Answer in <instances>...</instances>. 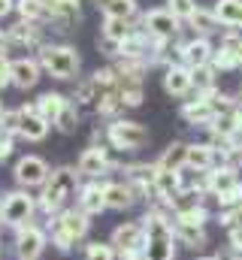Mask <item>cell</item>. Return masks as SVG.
Here are the masks:
<instances>
[{
	"mask_svg": "<svg viewBox=\"0 0 242 260\" xmlns=\"http://www.w3.org/2000/svg\"><path fill=\"white\" fill-rule=\"evenodd\" d=\"M139 221H142V230H145L142 260H176L179 239H176L173 212L167 206H161V203H152Z\"/></svg>",
	"mask_w": 242,
	"mask_h": 260,
	"instance_id": "6da1fadb",
	"label": "cell"
},
{
	"mask_svg": "<svg viewBox=\"0 0 242 260\" xmlns=\"http://www.w3.org/2000/svg\"><path fill=\"white\" fill-rule=\"evenodd\" d=\"M76 194H79V173L73 167H58V170H52L49 182L40 188V197H37L40 200V212L55 218L58 212L70 209L67 203L76 200Z\"/></svg>",
	"mask_w": 242,
	"mask_h": 260,
	"instance_id": "7a4b0ae2",
	"label": "cell"
},
{
	"mask_svg": "<svg viewBox=\"0 0 242 260\" xmlns=\"http://www.w3.org/2000/svg\"><path fill=\"white\" fill-rule=\"evenodd\" d=\"M88 230H91V218H88L82 209L73 206V209H64V212H58V215L52 218V224H49V239H52V245H55L58 251H70L73 245L85 242Z\"/></svg>",
	"mask_w": 242,
	"mask_h": 260,
	"instance_id": "3957f363",
	"label": "cell"
},
{
	"mask_svg": "<svg viewBox=\"0 0 242 260\" xmlns=\"http://www.w3.org/2000/svg\"><path fill=\"white\" fill-rule=\"evenodd\" d=\"M37 61L40 67L52 76V79H60V82H67V79H76L79 76V52L73 49V46H52V43H43L40 46V55H37Z\"/></svg>",
	"mask_w": 242,
	"mask_h": 260,
	"instance_id": "277c9868",
	"label": "cell"
},
{
	"mask_svg": "<svg viewBox=\"0 0 242 260\" xmlns=\"http://www.w3.org/2000/svg\"><path fill=\"white\" fill-rule=\"evenodd\" d=\"M40 212V200L18 188V191H9L3 194V212H0V224L9 227V230H18L24 224H34V215Z\"/></svg>",
	"mask_w": 242,
	"mask_h": 260,
	"instance_id": "5b68a950",
	"label": "cell"
},
{
	"mask_svg": "<svg viewBox=\"0 0 242 260\" xmlns=\"http://www.w3.org/2000/svg\"><path fill=\"white\" fill-rule=\"evenodd\" d=\"M106 142L115 151H139L148 142V130L142 127L139 121L130 118H115L106 124Z\"/></svg>",
	"mask_w": 242,
	"mask_h": 260,
	"instance_id": "8992f818",
	"label": "cell"
},
{
	"mask_svg": "<svg viewBox=\"0 0 242 260\" xmlns=\"http://www.w3.org/2000/svg\"><path fill=\"white\" fill-rule=\"evenodd\" d=\"M203 191L212 197L215 203L221 200V197H227L230 191H236L242 185V176H239V164H230V160H221L215 170H209L203 179Z\"/></svg>",
	"mask_w": 242,
	"mask_h": 260,
	"instance_id": "52a82bcc",
	"label": "cell"
},
{
	"mask_svg": "<svg viewBox=\"0 0 242 260\" xmlns=\"http://www.w3.org/2000/svg\"><path fill=\"white\" fill-rule=\"evenodd\" d=\"M182 24L167 6H161V9H148V12H142V18H139V27L148 34V37H155V40H164V43H170V40H176L182 34Z\"/></svg>",
	"mask_w": 242,
	"mask_h": 260,
	"instance_id": "ba28073f",
	"label": "cell"
},
{
	"mask_svg": "<svg viewBox=\"0 0 242 260\" xmlns=\"http://www.w3.org/2000/svg\"><path fill=\"white\" fill-rule=\"evenodd\" d=\"M49 176H52V170H49V164H46L40 154H24V157H18V160H15V170H12L15 185L24 188V191L43 188V185L49 182Z\"/></svg>",
	"mask_w": 242,
	"mask_h": 260,
	"instance_id": "9c48e42d",
	"label": "cell"
},
{
	"mask_svg": "<svg viewBox=\"0 0 242 260\" xmlns=\"http://www.w3.org/2000/svg\"><path fill=\"white\" fill-rule=\"evenodd\" d=\"M112 167H115V160H112L109 148L106 145H97V142H91L79 154V160H76V173L85 176V179H103Z\"/></svg>",
	"mask_w": 242,
	"mask_h": 260,
	"instance_id": "30bf717a",
	"label": "cell"
},
{
	"mask_svg": "<svg viewBox=\"0 0 242 260\" xmlns=\"http://www.w3.org/2000/svg\"><path fill=\"white\" fill-rule=\"evenodd\" d=\"M49 245V230L40 224H24L15 230V257L18 260H40L43 248Z\"/></svg>",
	"mask_w": 242,
	"mask_h": 260,
	"instance_id": "8fae6325",
	"label": "cell"
},
{
	"mask_svg": "<svg viewBox=\"0 0 242 260\" xmlns=\"http://www.w3.org/2000/svg\"><path fill=\"white\" fill-rule=\"evenodd\" d=\"M176 52H179V64H185L188 70H197V67L212 64L215 46H212V40H206V37H191L188 43H179V46H176Z\"/></svg>",
	"mask_w": 242,
	"mask_h": 260,
	"instance_id": "7c38bea8",
	"label": "cell"
},
{
	"mask_svg": "<svg viewBox=\"0 0 242 260\" xmlns=\"http://www.w3.org/2000/svg\"><path fill=\"white\" fill-rule=\"evenodd\" d=\"M212 67L221 73V70H242V37L236 30H227L221 37V46H215V55H212Z\"/></svg>",
	"mask_w": 242,
	"mask_h": 260,
	"instance_id": "4fadbf2b",
	"label": "cell"
},
{
	"mask_svg": "<svg viewBox=\"0 0 242 260\" xmlns=\"http://www.w3.org/2000/svg\"><path fill=\"white\" fill-rule=\"evenodd\" d=\"M218 164H221V154H218V148H215L212 142H188V164H185L188 173L206 176V173L215 170Z\"/></svg>",
	"mask_w": 242,
	"mask_h": 260,
	"instance_id": "5bb4252c",
	"label": "cell"
},
{
	"mask_svg": "<svg viewBox=\"0 0 242 260\" xmlns=\"http://www.w3.org/2000/svg\"><path fill=\"white\" fill-rule=\"evenodd\" d=\"M76 209H82L88 218H94V215L106 212V191H103V182H100V179H88L85 185H79Z\"/></svg>",
	"mask_w": 242,
	"mask_h": 260,
	"instance_id": "9a60e30c",
	"label": "cell"
},
{
	"mask_svg": "<svg viewBox=\"0 0 242 260\" xmlns=\"http://www.w3.org/2000/svg\"><path fill=\"white\" fill-rule=\"evenodd\" d=\"M142 239H145V230H142V221H124L112 230L109 242L115 245L118 254H130V251H142Z\"/></svg>",
	"mask_w": 242,
	"mask_h": 260,
	"instance_id": "2e32d148",
	"label": "cell"
},
{
	"mask_svg": "<svg viewBox=\"0 0 242 260\" xmlns=\"http://www.w3.org/2000/svg\"><path fill=\"white\" fill-rule=\"evenodd\" d=\"M18 112H21V124H18V136L21 139H27V142H43L46 136H49V121L37 112V103H31V106H18Z\"/></svg>",
	"mask_w": 242,
	"mask_h": 260,
	"instance_id": "e0dca14e",
	"label": "cell"
},
{
	"mask_svg": "<svg viewBox=\"0 0 242 260\" xmlns=\"http://www.w3.org/2000/svg\"><path fill=\"white\" fill-rule=\"evenodd\" d=\"M164 91L170 97H188L194 91V79H191V70L185 64H170L164 67Z\"/></svg>",
	"mask_w": 242,
	"mask_h": 260,
	"instance_id": "ac0fdd59",
	"label": "cell"
},
{
	"mask_svg": "<svg viewBox=\"0 0 242 260\" xmlns=\"http://www.w3.org/2000/svg\"><path fill=\"white\" fill-rule=\"evenodd\" d=\"M6 37H9V46H18V49H40L43 46V24L37 21H15L12 27H6Z\"/></svg>",
	"mask_w": 242,
	"mask_h": 260,
	"instance_id": "d6986e66",
	"label": "cell"
},
{
	"mask_svg": "<svg viewBox=\"0 0 242 260\" xmlns=\"http://www.w3.org/2000/svg\"><path fill=\"white\" fill-rule=\"evenodd\" d=\"M182 188H185V170L182 173H176V170H161V167L155 170V194H158V203L161 206H167Z\"/></svg>",
	"mask_w": 242,
	"mask_h": 260,
	"instance_id": "ffe728a7",
	"label": "cell"
},
{
	"mask_svg": "<svg viewBox=\"0 0 242 260\" xmlns=\"http://www.w3.org/2000/svg\"><path fill=\"white\" fill-rule=\"evenodd\" d=\"M103 191H106V209L127 212L136 203V194L127 185V179H109V182H103Z\"/></svg>",
	"mask_w": 242,
	"mask_h": 260,
	"instance_id": "44dd1931",
	"label": "cell"
},
{
	"mask_svg": "<svg viewBox=\"0 0 242 260\" xmlns=\"http://www.w3.org/2000/svg\"><path fill=\"white\" fill-rule=\"evenodd\" d=\"M12 85L15 88H21V91H27V88H34L37 82H40V76H43V67H40V61L37 58H15L12 61Z\"/></svg>",
	"mask_w": 242,
	"mask_h": 260,
	"instance_id": "7402d4cb",
	"label": "cell"
},
{
	"mask_svg": "<svg viewBox=\"0 0 242 260\" xmlns=\"http://www.w3.org/2000/svg\"><path fill=\"white\" fill-rule=\"evenodd\" d=\"M82 3L79 0H49V21L58 24V30H67V24L79 21Z\"/></svg>",
	"mask_w": 242,
	"mask_h": 260,
	"instance_id": "603a6c76",
	"label": "cell"
},
{
	"mask_svg": "<svg viewBox=\"0 0 242 260\" xmlns=\"http://www.w3.org/2000/svg\"><path fill=\"white\" fill-rule=\"evenodd\" d=\"M185 24H188V27L194 30V37H206V40H209L212 34H218V30L224 27V24H221V21L215 18V12H212V9H203V6H197V12H194V15H191V18H188Z\"/></svg>",
	"mask_w": 242,
	"mask_h": 260,
	"instance_id": "cb8c5ba5",
	"label": "cell"
},
{
	"mask_svg": "<svg viewBox=\"0 0 242 260\" xmlns=\"http://www.w3.org/2000/svg\"><path fill=\"white\" fill-rule=\"evenodd\" d=\"M115 91H118L121 103L136 109L142 103V79L139 76H121L118 73V82H115Z\"/></svg>",
	"mask_w": 242,
	"mask_h": 260,
	"instance_id": "d4e9b609",
	"label": "cell"
},
{
	"mask_svg": "<svg viewBox=\"0 0 242 260\" xmlns=\"http://www.w3.org/2000/svg\"><path fill=\"white\" fill-rule=\"evenodd\" d=\"M136 27H139V24L127 21V18H103V40L121 46L124 40H130V37L136 34Z\"/></svg>",
	"mask_w": 242,
	"mask_h": 260,
	"instance_id": "484cf974",
	"label": "cell"
},
{
	"mask_svg": "<svg viewBox=\"0 0 242 260\" xmlns=\"http://www.w3.org/2000/svg\"><path fill=\"white\" fill-rule=\"evenodd\" d=\"M161 170H176V173H182L185 170V164H188V142H170L167 148H164V154L155 160Z\"/></svg>",
	"mask_w": 242,
	"mask_h": 260,
	"instance_id": "4316f807",
	"label": "cell"
},
{
	"mask_svg": "<svg viewBox=\"0 0 242 260\" xmlns=\"http://www.w3.org/2000/svg\"><path fill=\"white\" fill-rule=\"evenodd\" d=\"M215 18L230 27V30H242V0H218L215 3Z\"/></svg>",
	"mask_w": 242,
	"mask_h": 260,
	"instance_id": "83f0119b",
	"label": "cell"
},
{
	"mask_svg": "<svg viewBox=\"0 0 242 260\" xmlns=\"http://www.w3.org/2000/svg\"><path fill=\"white\" fill-rule=\"evenodd\" d=\"M97 3V9L103 12V18H127V21H133V15H136V0H94Z\"/></svg>",
	"mask_w": 242,
	"mask_h": 260,
	"instance_id": "f1b7e54d",
	"label": "cell"
},
{
	"mask_svg": "<svg viewBox=\"0 0 242 260\" xmlns=\"http://www.w3.org/2000/svg\"><path fill=\"white\" fill-rule=\"evenodd\" d=\"M67 103H70V100H67L64 94H58V91H46V94L37 100V112H40L49 124H55L58 115H60V109H64Z\"/></svg>",
	"mask_w": 242,
	"mask_h": 260,
	"instance_id": "f546056e",
	"label": "cell"
},
{
	"mask_svg": "<svg viewBox=\"0 0 242 260\" xmlns=\"http://www.w3.org/2000/svg\"><path fill=\"white\" fill-rule=\"evenodd\" d=\"M191 79H194V91H197V94H212V91H218V70L212 64L191 70Z\"/></svg>",
	"mask_w": 242,
	"mask_h": 260,
	"instance_id": "4dcf8cb0",
	"label": "cell"
},
{
	"mask_svg": "<svg viewBox=\"0 0 242 260\" xmlns=\"http://www.w3.org/2000/svg\"><path fill=\"white\" fill-rule=\"evenodd\" d=\"M176 239H179V245L185 248H203L206 242H209V236H206V227H191V224H176Z\"/></svg>",
	"mask_w": 242,
	"mask_h": 260,
	"instance_id": "1f68e13d",
	"label": "cell"
},
{
	"mask_svg": "<svg viewBox=\"0 0 242 260\" xmlns=\"http://www.w3.org/2000/svg\"><path fill=\"white\" fill-rule=\"evenodd\" d=\"M15 9H18L21 21H37V24L49 21V9L37 0H15Z\"/></svg>",
	"mask_w": 242,
	"mask_h": 260,
	"instance_id": "d6a6232c",
	"label": "cell"
},
{
	"mask_svg": "<svg viewBox=\"0 0 242 260\" xmlns=\"http://www.w3.org/2000/svg\"><path fill=\"white\" fill-rule=\"evenodd\" d=\"M85 260H118V251L112 242H88L85 245Z\"/></svg>",
	"mask_w": 242,
	"mask_h": 260,
	"instance_id": "836d02e7",
	"label": "cell"
},
{
	"mask_svg": "<svg viewBox=\"0 0 242 260\" xmlns=\"http://www.w3.org/2000/svg\"><path fill=\"white\" fill-rule=\"evenodd\" d=\"M209 209L206 206H200V209H191V212H185V215H173V221L176 224H191V227H206L209 224Z\"/></svg>",
	"mask_w": 242,
	"mask_h": 260,
	"instance_id": "e575fe53",
	"label": "cell"
},
{
	"mask_svg": "<svg viewBox=\"0 0 242 260\" xmlns=\"http://www.w3.org/2000/svg\"><path fill=\"white\" fill-rule=\"evenodd\" d=\"M55 127H58L60 133H73V130L79 127V112H76V103H67V106L60 109Z\"/></svg>",
	"mask_w": 242,
	"mask_h": 260,
	"instance_id": "d590c367",
	"label": "cell"
},
{
	"mask_svg": "<svg viewBox=\"0 0 242 260\" xmlns=\"http://www.w3.org/2000/svg\"><path fill=\"white\" fill-rule=\"evenodd\" d=\"M167 9H170L179 21H188V18L197 12V0H167Z\"/></svg>",
	"mask_w": 242,
	"mask_h": 260,
	"instance_id": "8d00e7d4",
	"label": "cell"
},
{
	"mask_svg": "<svg viewBox=\"0 0 242 260\" xmlns=\"http://www.w3.org/2000/svg\"><path fill=\"white\" fill-rule=\"evenodd\" d=\"M221 227L224 230H242V203L221 212Z\"/></svg>",
	"mask_w": 242,
	"mask_h": 260,
	"instance_id": "74e56055",
	"label": "cell"
},
{
	"mask_svg": "<svg viewBox=\"0 0 242 260\" xmlns=\"http://www.w3.org/2000/svg\"><path fill=\"white\" fill-rule=\"evenodd\" d=\"M18 124H21V112H18V109H6V112H3V121H0V130L18 136Z\"/></svg>",
	"mask_w": 242,
	"mask_h": 260,
	"instance_id": "f35d334b",
	"label": "cell"
},
{
	"mask_svg": "<svg viewBox=\"0 0 242 260\" xmlns=\"http://www.w3.org/2000/svg\"><path fill=\"white\" fill-rule=\"evenodd\" d=\"M12 61H6V55H0V91L6 88V85H12Z\"/></svg>",
	"mask_w": 242,
	"mask_h": 260,
	"instance_id": "ab89813d",
	"label": "cell"
},
{
	"mask_svg": "<svg viewBox=\"0 0 242 260\" xmlns=\"http://www.w3.org/2000/svg\"><path fill=\"white\" fill-rule=\"evenodd\" d=\"M227 248L242 254V230H227Z\"/></svg>",
	"mask_w": 242,
	"mask_h": 260,
	"instance_id": "60d3db41",
	"label": "cell"
},
{
	"mask_svg": "<svg viewBox=\"0 0 242 260\" xmlns=\"http://www.w3.org/2000/svg\"><path fill=\"white\" fill-rule=\"evenodd\" d=\"M15 9V0H0V18H6Z\"/></svg>",
	"mask_w": 242,
	"mask_h": 260,
	"instance_id": "b9f144b4",
	"label": "cell"
},
{
	"mask_svg": "<svg viewBox=\"0 0 242 260\" xmlns=\"http://www.w3.org/2000/svg\"><path fill=\"white\" fill-rule=\"evenodd\" d=\"M6 49H9V37H6V30L0 27V55H6Z\"/></svg>",
	"mask_w": 242,
	"mask_h": 260,
	"instance_id": "7bdbcfd3",
	"label": "cell"
},
{
	"mask_svg": "<svg viewBox=\"0 0 242 260\" xmlns=\"http://www.w3.org/2000/svg\"><path fill=\"white\" fill-rule=\"evenodd\" d=\"M218 260H242V254H239V251H230V248H227L224 254H218Z\"/></svg>",
	"mask_w": 242,
	"mask_h": 260,
	"instance_id": "ee69618b",
	"label": "cell"
},
{
	"mask_svg": "<svg viewBox=\"0 0 242 260\" xmlns=\"http://www.w3.org/2000/svg\"><path fill=\"white\" fill-rule=\"evenodd\" d=\"M194 260H218V254H200V257H194Z\"/></svg>",
	"mask_w": 242,
	"mask_h": 260,
	"instance_id": "f6af8a7d",
	"label": "cell"
},
{
	"mask_svg": "<svg viewBox=\"0 0 242 260\" xmlns=\"http://www.w3.org/2000/svg\"><path fill=\"white\" fill-rule=\"evenodd\" d=\"M236 103H239V106H242V88H239V94H236Z\"/></svg>",
	"mask_w": 242,
	"mask_h": 260,
	"instance_id": "bcb514c9",
	"label": "cell"
},
{
	"mask_svg": "<svg viewBox=\"0 0 242 260\" xmlns=\"http://www.w3.org/2000/svg\"><path fill=\"white\" fill-rule=\"evenodd\" d=\"M37 3H43V6H46V9H49V0H37Z\"/></svg>",
	"mask_w": 242,
	"mask_h": 260,
	"instance_id": "7dc6e473",
	"label": "cell"
},
{
	"mask_svg": "<svg viewBox=\"0 0 242 260\" xmlns=\"http://www.w3.org/2000/svg\"><path fill=\"white\" fill-rule=\"evenodd\" d=\"M0 212H3V197H0ZM0 227H3V224H0Z\"/></svg>",
	"mask_w": 242,
	"mask_h": 260,
	"instance_id": "c3c4849f",
	"label": "cell"
},
{
	"mask_svg": "<svg viewBox=\"0 0 242 260\" xmlns=\"http://www.w3.org/2000/svg\"><path fill=\"white\" fill-rule=\"evenodd\" d=\"M3 112H6V109H3V106H0V121H3Z\"/></svg>",
	"mask_w": 242,
	"mask_h": 260,
	"instance_id": "681fc988",
	"label": "cell"
},
{
	"mask_svg": "<svg viewBox=\"0 0 242 260\" xmlns=\"http://www.w3.org/2000/svg\"><path fill=\"white\" fill-rule=\"evenodd\" d=\"M239 170H242V160H239Z\"/></svg>",
	"mask_w": 242,
	"mask_h": 260,
	"instance_id": "f907efd6",
	"label": "cell"
},
{
	"mask_svg": "<svg viewBox=\"0 0 242 260\" xmlns=\"http://www.w3.org/2000/svg\"><path fill=\"white\" fill-rule=\"evenodd\" d=\"M0 160H3V154H0Z\"/></svg>",
	"mask_w": 242,
	"mask_h": 260,
	"instance_id": "816d5d0a",
	"label": "cell"
},
{
	"mask_svg": "<svg viewBox=\"0 0 242 260\" xmlns=\"http://www.w3.org/2000/svg\"><path fill=\"white\" fill-rule=\"evenodd\" d=\"M0 254H3V248H0Z\"/></svg>",
	"mask_w": 242,
	"mask_h": 260,
	"instance_id": "f5cc1de1",
	"label": "cell"
}]
</instances>
